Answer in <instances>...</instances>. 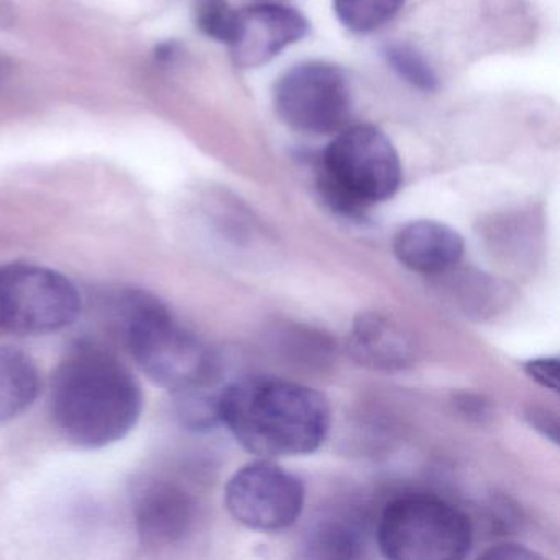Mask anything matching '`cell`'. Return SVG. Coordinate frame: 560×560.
<instances>
[{"instance_id": "obj_10", "label": "cell", "mask_w": 560, "mask_h": 560, "mask_svg": "<svg viewBox=\"0 0 560 560\" xmlns=\"http://www.w3.org/2000/svg\"><path fill=\"white\" fill-rule=\"evenodd\" d=\"M132 497L137 529L149 546H172L191 533L198 508L182 485L149 475L137 481Z\"/></svg>"}, {"instance_id": "obj_23", "label": "cell", "mask_w": 560, "mask_h": 560, "mask_svg": "<svg viewBox=\"0 0 560 560\" xmlns=\"http://www.w3.org/2000/svg\"><path fill=\"white\" fill-rule=\"evenodd\" d=\"M5 74H8V67L0 61V83L4 81Z\"/></svg>"}, {"instance_id": "obj_2", "label": "cell", "mask_w": 560, "mask_h": 560, "mask_svg": "<svg viewBox=\"0 0 560 560\" xmlns=\"http://www.w3.org/2000/svg\"><path fill=\"white\" fill-rule=\"evenodd\" d=\"M221 424L242 447L260 458L313 454L326 442L332 411L310 386L250 376L219 392Z\"/></svg>"}, {"instance_id": "obj_12", "label": "cell", "mask_w": 560, "mask_h": 560, "mask_svg": "<svg viewBox=\"0 0 560 560\" xmlns=\"http://www.w3.org/2000/svg\"><path fill=\"white\" fill-rule=\"evenodd\" d=\"M353 359L376 370H399L415 359V343L405 327L378 313L360 314L349 337Z\"/></svg>"}, {"instance_id": "obj_15", "label": "cell", "mask_w": 560, "mask_h": 560, "mask_svg": "<svg viewBox=\"0 0 560 560\" xmlns=\"http://www.w3.org/2000/svg\"><path fill=\"white\" fill-rule=\"evenodd\" d=\"M219 392H211L209 386H202V388L175 393L176 416L179 421L195 431H208L221 424Z\"/></svg>"}, {"instance_id": "obj_20", "label": "cell", "mask_w": 560, "mask_h": 560, "mask_svg": "<svg viewBox=\"0 0 560 560\" xmlns=\"http://www.w3.org/2000/svg\"><path fill=\"white\" fill-rule=\"evenodd\" d=\"M527 421L537 432L549 439L553 444H559V422L556 416L542 408H530L526 412Z\"/></svg>"}, {"instance_id": "obj_6", "label": "cell", "mask_w": 560, "mask_h": 560, "mask_svg": "<svg viewBox=\"0 0 560 560\" xmlns=\"http://www.w3.org/2000/svg\"><path fill=\"white\" fill-rule=\"evenodd\" d=\"M80 313V291L60 271L32 264L0 267V330L45 336L67 329Z\"/></svg>"}, {"instance_id": "obj_14", "label": "cell", "mask_w": 560, "mask_h": 560, "mask_svg": "<svg viewBox=\"0 0 560 560\" xmlns=\"http://www.w3.org/2000/svg\"><path fill=\"white\" fill-rule=\"evenodd\" d=\"M402 5L405 0H334V12L347 31L366 35L388 24Z\"/></svg>"}, {"instance_id": "obj_11", "label": "cell", "mask_w": 560, "mask_h": 560, "mask_svg": "<svg viewBox=\"0 0 560 560\" xmlns=\"http://www.w3.org/2000/svg\"><path fill=\"white\" fill-rule=\"evenodd\" d=\"M465 242L444 222L419 219L401 225L393 237L396 260L419 275L447 273L460 264Z\"/></svg>"}, {"instance_id": "obj_18", "label": "cell", "mask_w": 560, "mask_h": 560, "mask_svg": "<svg viewBox=\"0 0 560 560\" xmlns=\"http://www.w3.org/2000/svg\"><path fill=\"white\" fill-rule=\"evenodd\" d=\"M314 549L320 550V557H352L355 549V536L343 526H330L320 529L313 539Z\"/></svg>"}, {"instance_id": "obj_9", "label": "cell", "mask_w": 560, "mask_h": 560, "mask_svg": "<svg viewBox=\"0 0 560 560\" xmlns=\"http://www.w3.org/2000/svg\"><path fill=\"white\" fill-rule=\"evenodd\" d=\"M310 22L296 9L261 2L235 12L229 48L235 67L255 70L310 34Z\"/></svg>"}, {"instance_id": "obj_19", "label": "cell", "mask_w": 560, "mask_h": 560, "mask_svg": "<svg viewBox=\"0 0 560 560\" xmlns=\"http://www.w3.org/2000/svg\"><path fill=\"white\" fill-rule=\"evenodd\" d=\"M524 372L542 388L557 393L559 389V359L557 357H537L523 363Z\"/></svg>"}, {"instance_id": "obj_7", "label": "cell", "mask_w": 560, "mask_h": 560, "mask_svg": "<svg viewBox=\"0 0 560 560\" xmlns=\"http://www.w3.org/2000/svg\"><path fill=\"white\" fill-rule=\"evenodd\" d=\"M284 126L311 136H332L349 126L352 91L346 71L327 61H306L288 70L273 93Z\"/></svg>"}, {"instance_id": "obj_3", "label": "cell", "mask_w": 560, "mask_h": 560, "mask_svg": "<svg viewBox=\"0 0 560 560\" xmlns=\"http://www.w3.org/2000/svg\"><path fill=\"white\" fill-rule=\"evenodd\" d=\"M316 185L337 214L359 219L398 192L402 166L392 140L370 124L347 126L314 162Z\"/></svg>"}, {"instance_id": "obj_5", "label": "cell", "mask_w": 560, "mask_h": 560, "mask_svg": "<svg viewBox=\"0 0 560 560\" xmlns=\"http://www.w3.org/2000/svg\"><path fill=\"white\" fill-rule=\"evenodd\" d=\"M376 540L386 559L460 560L474 547V526L454 504L412 494L385 508Z\"/></svg>"}, {"instance_id": "obj_8", "label": "cell", "mask_w": 560, "mask_h": 560, "mask_svg": "<svg viewBox=\"0 0 560 560\" xmlns=\"http://www.w3.org/2000/svg\"><path fill=\"white\" fill-rule=\"evenodd\" d=\"M306 490L293 471L273 458H260L244 465L225 487L229 513L255 530L273 533L296 523L304 510Z\"/></svg>"}, {"instance_id": "obj_16", "label": "cell", "mask_w": 560, "mask_h": 560, "mask_svg": "<svg viewBox=\"0 0 560 560\" xmlns=\"http://www.w3.org/2000/svg\"><path fill=\"white\" fill-rule=\"evenodd\" d=\"M383 55L392 70L406 83L418 88V90L429 91V93L438 88V77H435L431 65L411 45H386Z\"/></svg>"}, {"instance_id": "obj_1", "label": "cell", "mask_w": 560, "mask_h": 560, "mask_svg": "<svg viewBox=\"0 0 560 560\" xmlns=\"http://www.w3.org/2000/svg\"><path fill=\"white\" fill-rule=\"evenodd\" d=\"M143 411L139 380L109 350H71L51 382V412L61 434L78 447L103 448L132 432Z\"/></svg>"}, {"instance_id": "obj_4", "label": "cell", "mask_w": 560, "mask_h": 560, "mask_svg": "<svg viewBox=\"0 0 560 560\" xmlns=\"http://www.w3.org/2000/svg\"><path fill=\"white\" fill-rule=\"evenodd\" d=\"M120 323L133 360L155 385L173 395L211 385L214 355L159 298L129 291L120 300Z\"/></svg>"}, {"instance_id": "obj_21", "label": "cell", "mask_w": 560, "mask_h": 560, "mask_svg": "<svg viewBox=\"0 0 560 560\" xmlns=\"http://www.w3.org/2000/svg\"><path fill=\"white\" fill-rule=\"evenodd\" d=\"M483 557H488V559H514V560H524V559H534L537 557V553L534 550L527 549L526 546H520V544H500V546L491 547L487 553H483Z\"/></svg>"}, {"instance_id": "obj_17", "label": "cell", "mask_w": 560, "mask_h": 560, "mask_svg": "<svg viewBox=\"0 0 560 560\" xmlns=\"http://www.w3.org/2000/svg\"><path fill=\"white\" fill-rule=\"evenodd\" d=\"M235 12L225 0H198L196 22L206 37L228 45L234 31Z\"/></svg>"}, {"instance_id": "obj_13", "label": "cell", "mask_w": 560, "mask_h": 560, "mask_svg": "<svg viewBox=\"0 0 560 560\" xmlns=\"http://www.w3.org/2000/svg\"><path fill=\"white\" fill-rule=\"evenodd\" d=\"M40 393V373L28 353L0 347V424L24 415Z\"/></svg>"}, {"instance_id": "obj_22", "label": "cell", "mask_w": 560, "mask_h": 560, "mask_svg": "<svg viewBox=\"0 0 560 560\" xmlns=\"http://www.w3.org/2000/svg\"><path fill=\"white\" fill-rule=\"evenodd\" d=\"M18 24V9L11 0H0V31H9Z\"/></svg>"}]
</instances>
